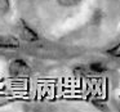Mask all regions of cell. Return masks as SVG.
I'll list each match as a JSON object with an SVG mask.
<instances>
[{"instance_id": "cell-1", "label": "cell", "mask_w": 120, "mask_h": 112, "mask_svg": "<svg viewBox=\"0 0 120 112\" xmlns=\"http://www.w3.org/2000/svg\"><path fill=\"white\" fill-rule=\"evenodd\" d=\"M9 73L14 77H23V76H27L30 73V67L25 61L16 59L9 66Z\"/></svg>"}, {"instance_id": "cell-2", "label": "cell", "mask_w": 120, "mask_h": 112, "mask_svg": "<svg viewBox=\"0 0 120 112\" xmlns=\"http://www.w3.org/2000/svg\"><path fill=\"white\" fill-rule=\"evenodd\" d=\"M19 40L14 36H0V49H18Z\"/></svg>"}, {"instance_id": "cell-3", "label": "cell", "mask_w": 120, "mask_h": 112, "mask_svg": "<svg viewBox=\"0 0 120 112\" xmlns=\"http://www.w3.org/2000/svg\"><path fill=\"white\" fill-rule=\"evenodd\" d=\"M22 37H23L26 41H36V40H39L38 34L26 23L22 25Z\"/></svg>"}, {"instance_id": "cell-4", "label": "cell", "mask_w": 120, "mask_h": 112, "mask_svg": "<svg viewBox=\"0 0 120 112\" xmlns=\"http://www.w3.org/2000/svg\"><path fill=\"white\" fill-rule=\"evenodd\" d=\"M89 70L93 73H103L107 68H106V66L101 62H93V63L89 65Z\"/></svg>"}, {"instance_id": "cell-5", "label": "cell", "mask_w": 120, "mask_h": 112, "mask_svg": "<svg viewBox=\"0 0 120 112\" xmlns=\"http://www.w3.org/2000/svg\"><path fill=\"white\" fill-rule=\"evenodd\" d=\"M107 53H109L110 55H112V57L120 58V43L117 45H115V47H112L111 49H109V50H107Z\"/></svg>"}, {"instance_id": "cell-6", "label": "cell", "mask_w": 120, "mask_h": 112, "mask_svg": "<svg viewBox=\"0 0 120 112\" xmlns=\"http://www.w3.org/2000/svg\"><path fill=\"white\" fill-rule=\"evenodd\" d=\"M57 1L63 7H72V5H78L81 0H57Z\"/></svg>"}, {"instance_id": "cell-7", "label": "cell", "mask_w": 120, "mask_h": 112, "mask_svg": "<svg viewBox=\"0 0 120 112\" xmlns=\"http://www.w3.org/2000/svg\"><path fill=\"white\" fill-rule=\"evenodd\" d=\"M11 8L9 0H0V13H7Z\"/></svg>"}]
</instances>
